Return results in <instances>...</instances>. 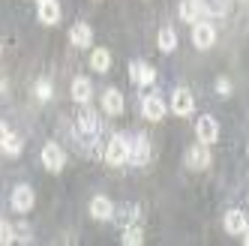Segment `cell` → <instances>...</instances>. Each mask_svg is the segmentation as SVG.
Instances as JSON below:
<instances>
[{"mask_svg":"<svg viewBox=\"0 0 249 246\" xmlns=\"http://www.w3.org/2000/svg\"><path fill=\"white\" fill-rule=\"evenodd\" d=\"M105 162H111V165H123V162H129V141L123 135H114L108 144H105Z\"/></svg>","mask_w":249,"mask_h":246,"instance_id":"6da1fadb","label":"cell"},{"mask_svg":"<svg viewBox=\"0 0 249 246\" xmlns=\"http://www.w3.org/2000/svg\"><path fill=\"white\" fill-rule=\"evenodd\" d=\"M90 96H93V84L87 81L84 75H78V78L72 81V99H75L78 105H87V102H90Z\"/></svg>","mask_w":249,"mask_h":246,"instance_id":"9a60e30c","label":"cell"},{"mask_svg":"<svg viewBox=\"0 0 249 246\" xmlns=\"http://www.w3.org/2000/svg\"><path fill=\"white\" fill-rule=\"evenodd\" d=\"M171 111L177 117H186V114L195 111V99H192V93L186 90V87H177V90H174V96H171Z\"/></svg>","mask_w":249,"mask_h":246,"instance_id":"5b68a950","label":"cell"},{"mask_svg":"<svg viewBox=\"0 0 249 246\" xmlns=\"http://www.w3.org/2000/svg\"><path fill=\"white\" fill-rule=\"evenodd\" d=\"M159 51H165V54H171V51L177 48V33L171 30V27H162V30H159Z\"/></svg>","mask_w":249,"mask_h":246,"instance_id":"d6986e66","label":"cell"},{"mask_svg":"<svg viewBox=\"0 0 249 246\" xmlns=\"http://www.w3.org/2000/svg\"><path fill=\"white\" fill-rule=\"evenodd\" d=\"M69 39H72L75 48H90V42H93V30L87 27L84 21H78V24H72V30H69Z\"/></svg>","mask_w":249,"mask_h":246,"instance_id":"5bb4252c","label":"cell"},{"mask_svg":"<svg viewBox=\"0 0 249 246\" xmlns=\"http://www.w3.org/2000/svg\"><path fill=\"white\" fill-rule=\"evenodd\" d=\"M195 135H198V141L201 144H213L219 138V123H216V117H210V114H204V117H198V123H195Z\"/></svg>","mask_w":249,"mask_h":246,"instance_id":"7a4b0ae2","label":"cell"},{"mask_svg":"<svg viewBox=\"0 0 249 246\" xmlns=\"http://www.w3.org/2000/svg\"><path fill=\"white\" fill-rule=\"evenodd\" d=\"M102 111H105V114H111V117L123 114V93L114 90V87H108V90L102 93Z\"/></svg>","mask_w":249,"mask_h":246,"instance_id":"7c38bea8","label":"cell"},{"mask_svg":"<svg viewBox=\"0 0 249 246\" xmlns=\"http://www.w3.org/2000/svg\"><path fill=\"white\" fill-rule=\"evenodd\" d=\"M90 66L96 69V72H108V69H111V54H108V48H93Z\"/></svg>","mask_w":249,"mask_h":246,"instance_id":"ac0fdd59","label":"cell"},{"mask_svg":"<svg viewBox=\"0 0 249 246\" xmlns=\"http://www.w3.org/2000/svg\"><path fill=\"white\" fill-rule=\"evenodd\" d=\"M192 42H195V48H210L213 42H216V30H213V24H207V21H195V27H192Z\"/></svg>","mask_w":249,"mask_h":246,"instance_id":"8992f818","label":"cell"},{"mask_svg":"<svg viewBox=\"0 0 249 246\" xmlns=\"http://www.w3.org/2000/svg\"><path fill=\"white\" fill-rule=\"evenodd\" d=\"M90 216H93V219H99V222H108V219L114 216V204H111V198L96 195V198L90 201Z\"/></svg>","mask_w":249,"mask_h":246,"instance_id":"4fadbf2b","label":"cell"},{"mask_svg":"<svg viewBox=\"0 0 249 246\" xmlns=\"http://www.w3.org/2000/svg\"><path fill=\"white\" fill-rule=\"evenodd\" d=\"M204 15H207V6H204V0H183V3H180V18L183 21H201L204 18Z\"/></svg>","mask_w":249,"mask_h":246,"instance_id":"8fae6325","label":"cell"},{"mask_svg":"<svg viewBox=\"0 0 249 246\" xmlns=\"http://www.w3.org/2000/svg\"><path fill=\"white\" fill-rule=\"evenodd\" d=\"M9 135H12V132H9V126H6L3 120H0V147L6 144V138H9Z\"/></svg>","mask_w":249,"mask_h":246,"instance_id":"cb8c5ba5","label":"cell"},{"mask_svg":"<svg viewBox=\"0 0 249 246\" xmlns=\"http://www.w3.org/2000/svg\"><path fill=\"white\" fill-rule=\"evenodd\" d=\"M129 162L132 165H147L150 162V141L144 135H138L135 141H129Z\"/></svg>","mask_w":249,"mask_h":246,"instance_id":"52a82bcc","label":"cell"},{"mask_svg":"<svg viewBox=\"0 0 249 246\" xmlns=\"http://www.w3.org/2000/svg\"><path fill=\"white\" fill-rule=\"evenodd\" d=\"M141 111H144L147 120H162L165 111H168V105L162 102L159 93H150V96H144V102H141Z\"/></svg>","mask_w":249,"mask_h":246,"instance_id":"ba28073f","label":"cell"},{"mask_svg":"<svg viewBox=\"0 0 249 246\" xmlns=\"http://www.w3.org/2000/svg\"><path fill=\"white\" fill-rule=\"evenodd\" d=\"M141 240H144V234H141V228L132 222V225H126V231H123V243L126 246H138Z\"/></svg>","mask_w":249,"mask_h":246,"instance_id":"ffe728a7","label":"cell"},{"mask_svg":"<svg viewBox=\"0 0 249 246\" xmlns=\"http://www.w3.org/2000/svg\"><path fill=\"white\" fill-rule=\"evenodd\" d=\"M12 210L15 213H27V210H33V189L30 186H15L12 189Z\"/></svg>","mask_w":249,"mask_h":246,"instance_id":"30bf717a","label":"cell"},{"mask_svg":"<svg viewBox=\"0 0 249 246\" xmlns=\"http://www.w3.org/2000/svg\"><path fill=\"white\" fill-rule=\"evenodd\" d=\"M39 21L42 24H57L60 21V3L57 0H42L39 3Z\"/></svg>","mask_w":249,"mask_h":246,"instance_id":"e0dca14e","label":"cell"},{"mask_svg":"<svg viewBox=\"0 0 249 246\" xmlns=\"http://www.w3.org/2000/svg\"><path fill=\"white\" fill-rule=\"evenodd\" d=\"M36 3H42V0H36Z\"/></svg>","mask_w":249,"mask_h":246,"instance_id":"4316f807","label":"cell"},{"mask_svg":"<svg viewBox=\"0 0 249 246\" xmlns=\"http://www.w3.org/2000/svg\"><path fill=\"white\" fill-rule=\"evenodd\" d=\"M243 243L249 246V225H246V231H243Z\"/></svg>","mask_w":249,"mask_h":246,"instance_id":"484cf974","label":"cell"},{"mask_svg":"<svg viewBox=\"0 0 249 246\" xmlns=\"http://www.w3.org/2000/svg\"><path fill=\"white\" fill-rule=\"evenodd\" d=\"M216 90H219L222 96H228V93H231V84H228L225 78H219V81H216Z\"/></svg>","mask_w":249,"mask_h":246,"instance_id":"d4e9b609","label":"cell"},{"mask_svg":"<svg viewBox=\"0 0 249 246\" xmlns=\"http://www.w3.org/2000/svg\"><path fill=\"white\" fill-rule=\"evenodd\" d=\"M15 240V231L6 225V222H0V246H6V243H12Z\"/></svg>","mask_w":249,"mask_h":246,"instance_id":"7402d4cb","label":"cell"},{"mask_svg":"<svg viewBox=\"0 0 249 246\" xmlns=\"http://www.w3.org/2000/svg\"><path fill=\"white\" fill-rule=\"evenodd\" d=\"M36 96H39V99H51V84H48V81H39V84H36Z\"/></svg>","mask_w":249,"mask_h":246,"instance_id":"603a6c76","label":"cell"},{"mask_svg":"<svg viewBox=\"0 0 249 246\" xmlns=\"http://www.w3.org/2000/svg\"><path fill=\"white\" fill-rule=\"evenodd\" d=\"M42 165H45L48 171H63V165H66V153L60 150V144L48 141V144L42 147Z\"/></svg>","mask_w":249,"mask_h":246,"instance_id":"277c9868","label":"cell"},{"mask_svg":"<svg viewBox=\"0 0 249 246\" xmlns=\"http://www.w3.org/2000/svg\"><path fill=\"white\" fill-rule=\"evenodd\" d=\"M186 165L189 168H195V171H201V168H207L210 165V150H207V144H195V147H189L186 150Z\"/></svg>","mask_w":249,"mask_h":246,"instance_id":"9c48e42d","label":"cell"},{"mask_svg":"<svg viewBox=\"0 0 249 246\" xmlns=\"http://www.w3.org/2000/svg\"><path fill=\"white\" fill-rule=\"evenodd\" d=\"M129 78H132V84H138V87H150V84L156 81V69H153L150 63L132 60V63H129Z\"/></svg>","mask_w":249,"mask_h":246,"instance_id":"3957f363","label":"cell"},{"mask_svg":"<svg viewBox=\"0 0 249 246\" xmlns=\"http://www.w3.org/2000/svg\"><path fill=\"white\" fill-rule=\"evenodd\" d=\"M0 150H3L6 156H18V153H21V138H18V135H9L6 144L0 147Z\"/></svg>","mask_w":249,"mask_h":246,"instance_id":"44dd1931","label":"cell"},{"mask_svg":"<svg viewBox=\"0 0 249 246\" xmlns=\"http://www.w3.org/2000/svg\"><path fill=\"white\" fill-rule=\"evenodd\" d=\"M246 216H243V210H228L225 213V231L228 234H243L246 231Z\"/></svg>","mask_w":249,"mask_h":246,"instance_id":"2e32d148","label":"cell"}]
</instances>
